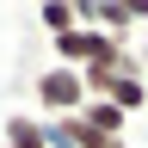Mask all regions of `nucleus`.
Instances as JSON below:
<instances>
[{
    "label": "nucleus",
    "instance_id": "nucleus-1",
    "mask_svg": "<svg viewBox=\"0 0 148 148\" xmlns=\"http://www.w3.org/2000/svg\"><path fill=\"white\" fill-rule=\"evenodd\" d=\"M31 92L43 105V117H80V105H86V86H80L74 68H43L31 80Z\"/></svg>",
    "mask_w": 148,
    "mask_h": 148
},
{
    "label": "nucleus",
    "instance_id": "nucleus-2",
    "mask_svg": "<svg viewBox=\"0 0 148 148\" xmlns=\"http://www.w3.org/2000/svg\"><path fill=\"white\" fill-rule=\"evenodd\" d=\"M49 43H56V68H74V74L92 68V62H105V56L117 49L105 31H86V25H74L68 37H49Z\"/></svg>",
    "mask_w": 148,
    "mask_h": 148
},
{
    "label": "nucleus",
    "instance_id": "nucleus-3",
    "mask_svg": "<svg viewBox=\"0 0 148 148\" xmlns=\"http://www.w3.org/2000/svg\"><path fill=\"white\" fill-rule=\"evenodd\" d=\"M105 105H117L123 117H136V111L148 105V80H142V68H136V74H117L111 92H105Z\"/></svg>",
    "mask_w": 148,
    "mask_h": 148
},
{
    "label": "nucleus",
    "instance_id": "nucleus-4",
    "mask_svg": "<svg viewBox=\"0 0 148 148\" xmlns=\"http://www.w3.org/2000/svg\"><path fill=\"white\" fill-rule=\"evenodd\" d=\"M80 123L99 130V136H111V142H123V130H130V117H123L117 105H105V99H86L80 105Z\"/></svg>",
    "mask_w": 148,
    "mask_h": 148
},
{
    "label": "nucleus",
    "instance_id": "nucleus-5",
    "mask_svg": "<svg viewBox=\"0 0 148 148\" xmlns=\"http://www.w3.org/2000/svg\"><path fill=\"white\" fill-rule=\"evenodd\" d=\"M0 148H49V142H43V117L12 111V117H6V130H0Z\"/></svg>",
    "mask_w": 148,
    "mask_h": 148
},
{
    "label": "nucleus",
    "instance_id": "nucleus-6",
    "mask_svg": "<svg viewBox=\"0 0 148 148\" xmlns=\"http://www.w3.org/2000/svg\"><path fill=\"white\" fill-rule=\"evenodd\" d=\"M37 25H43L49 37H68L74 25H80V18H74V0H43V6H37Z\"/></svg>",
    "mask_w": 148,
    "mask_h": 148
}]
</instances>
